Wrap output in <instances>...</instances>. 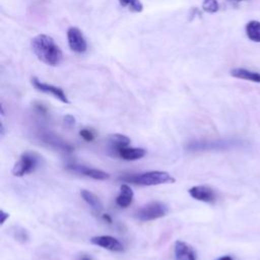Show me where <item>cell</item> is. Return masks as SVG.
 <instances>
[{
  "mask_svg": "<svg viewBox=\"0 0 260 260\" xmlns=\"http://www.w3.org/2000/svg\"><path fill=\"white\" fill-rule=\"evenodd\" d=\"M91 244L104 248L106 250L112 252H123L124 246L123 244L116 238L112 236H95L90 239Z\"/></svg>",
  "mask_w": 260,
  "mask_h": 260,
  "instance_id": "10",
  "label": "cell"
},
{
  "mask_svg": "<svg viewBox=\"0 0 260 260\" xmlns=\"http://www.w3.org/2000/svg\"><path fill=\"white\" fill-rule=\"evenodd\" d=\"M67 40H68V45L70 49L77 53L81 54L84 53L87 49V43L81 32L80 29L77 27H69L67 30Z\"/></svg>",
  "mask_w": 260,
  "mask_h": 260,
  "instance_id": "7",
  "label": "cell"
},
{
  "mask_svg": "<svg viewBox=\"0 0 260 260\" xmlns=\"http://www.w3.org/2000/svg\"><path fill=\"white\" fill-rule=\"evenodd\" d=\"M66 170L72 172V173H76L88 178H91L93 180H100V181H105L110 179V175L102 170H98V169H92L86 166H82V165H67Z\"/></svg>",
  "mask_w": 260,
  "mask_h": 260,
  "instance_id": "8",
  "label": "cell"
},
{
  "mask_svg": "<svg viewBox=\"0 0 260 260\" xmlns=\"http://www.w3.org/2000/svg\"><path fill=\"white\" fill-rule=\"evenodd\" d=\"M233 1H236V2H241V1H245V0H233Z\"/></svg>",
  "mask_w": 260,
  "mask_h": 260,
  "instance_id": "29",
  "label": "cell"
},
{
  "mask_svg": "<svg viewBox=\"0 0 260 260\" xmlns=\"http://www.w3.org/2000/svg\"><path fill=\"white\" fill-rule=\"evenodd\" d=\"M118 181L139 186H156L161 184H173L176 179L165 171H149L138 174H127L120 176Z\"/></svg>",
  "mask_w": 260,
  "mask_h": 260,
  "instance_id": "2",
  "label": "cell"
},
{
  "mask_svg": "<svg viewBox=\"0 0 260 260\" xmlns=\"http://www.w3.org/2000/svg\"><path fill=\"white\" fill-rule=\"evenodd\" d=\"M168 211L169 207L164 202L151 201L137 209L134 217L140 221H150L166 216Z\"/></svg>",
  "mask_w": 260,
  "mask_h": 260,
  "instance_id": "5",
  "label": "cell"
},
{
  "mask_svg": "<svg viewBox=\"0 0 260 260\" xmlns=\"http://www.w3.org/2000/svg\"><path fill=\"white\" fill-rule=\"evenodd\" d=\"M42 156L35 151H24L14 164L12 174L15 177H23L34 173L40 166Z\"/></svg>",
  "mask_w": 260,
  "mask_h": 260,
  "instance_id": "4",
  "label": "cell"
},
{
  "mask_svg": "<svg viewBox=\"0 0 260 260\" xmlns=\"http://www.w3.org/2000/svg\"><path fill=\"white\" fill-rule=\"evenodd\" d=\"M231 75L233 77H236L239 79L250 80L253 82L260 83V73L259 72L250 71V70L244 69V68H234L231 70Z\"/></svg>",
  "mask_w": 260,
  "mask_h": 260,
  "instance_id": "16",
  "label": "cell"
},
{
  "mask_svg": "<svg viewBox=\"0 0 260 260\" xmlns=\"http://www.w3.org/2000/svg\"><path fill=\"white\" fill-rule=\"evenodd\" d=\"M31 49L40 61L50 66H57L63 60L61 49L47 35H38L31 40Z\"/></svg>",
  "mask_w": 260,
  "mask_h": 260,
  "instance_id": "1",
  "label": "cell"
},
{
  "mask_svg": "<svg viewBox=\"0 0 260 260\" xmlns=\"http://www.w3.org/2000/svg\"><path fill=\"white\" fill-rule=\"evenodd\" d=\"M80 196L82 197V199L95 211L100 212L103 210L104 206L102 201L100 200V198L93 194L92 192L88 191V190H81L80 191Z\"/></svg>",
  "mask_w": 260,
  "mask_h": 260,
  "instance_id": "17",
  "label": "cell"
},
{
  "mask_svg": "<svg viewBox=\"0 0 260 260\" xmlns=\"http://www.w3.org/2000/svg\"><path fill=\"white\" fill-rule=\"evenodd\" d=\"M31 84L34 85V87L37 90L45 92V93H48V94H51V95H53L54 98L58 99L60 102H62L64 104H69L70 103L68 98H67V95H66V93L64 92V90L61 87H58V86H55V85L43 82V81L39 80L37 77H32L31 78Z\"/></svg>",
  "mask_w": 260,
  "mask_h": 260,
  "instance_id": "6",
  "label": "cell"
},
{
  "mask_svg": "<svg viewBox=\"0 0 260 260\" xmlns=\"http://www.w3.org/2000/svg\"><path fill=\"white\" fill-rule=\"evenodd\" d=\"M246 35L247 37L256 43H260V21L250 20L246 24Z\"/></svg>",
  "mask_w": 260,
  "mask_h": 260,
  "instance_id": "18",
  "label": "cell"
},
{
  "mask_svg": "<svg viewBox=\"0 0 260 260\" xmlns=\"http://www.w3.org/2000/svg\"><path fill=\"white\" fill-rule=\"evenodd\" d=\"M119 3L132 12H141L143 10V5L140 0H119Z\"/></svg>",
  "mask_w": 260,
  "mask_h": 260,
  "instance_id": "19",
  "label": "cell"
},
{
  "mask_svg": "<svg viewBox=\"0 0 260 260\" xmlns=\"http://www.w3.org/2000/svg\"><path fill=\"white\" fill-rule=\"evenodd\" d=\"M40 137L42 139V141H44L45 143H47L48 145H51L52 147L59 149L61 151H67L70 152L73 150V147L66 143V141H64L63 139H61L60 137H58L56 134L51 133V132H42L40 134Z\"/></svg>",
  "mask_w": 260,
  "mask_h": 260,
  "instance_id": "12",
  "label": "cell"
},
{
  "mask_svg": "<svg viewBox=\"0 0 260 260\" xmlns=\"http://www.w3.org/2000/svg\"><path fill=\"white\" fill-rule=\"evenodd\" d=\"M11 235H12V237H13L16 241H18V242H20V243H25V242L28 240V234H27V232H26L23 228L18 226V225L13 226V228L11 229Z\"/></svg>",
  "mask_w": 260,
  "mask_h": 260,
  "instance_id": "20",
  "label": "cell"
},
{
  "mask_svg": "<svg viewBox=\"0 0 260 260\" xmlns=\"http://www.w3.org/2000/svg\"><path fill=\"white\" fill-rule=\"evenodd\" d=\"M174 255L175 260H197V255L193 247L181 240L175 242Z\"/></svg>",
  "mask_w": 260,
  "mask_h": 260,
  "instance_id": "11",
  "label": "cell"
},
{
  "mask_svg": "<svg viewBox=\"0 0 260 260\" xmlns=\"http://www.w3.org/2000/svg\"><path fill=\"white\" fill-rule=\"evenodd\" d=\"M189 195L198 201L205 203H214L216 200V195L213 189L205 185L193 186L188 191Z\"/></svg>",
  "mask_w": 260,
  "mask_h": 260,
  "instance_id": "9",
  "label": "cell"
},
{
  "mask_svg": "<svg viewBox=\"0 0 260 260\" xmlns=\"http://www.w3.org/2000/svg\"><path fill=\"white\" fill-rule=\"evenodd\" d=\"M202 9L207 13H215L219 9L217 0H203Z\"/></svg>",
  "mask_w": 260,
  "mask_h": 260,
  "instance_id": "21",
  "label": "cell"
},
{
  "mask_svg": "<svg viewBox=\"0 0 260 260\" xmlns=\"http://www.w3.org/2000/svg\"><path fill=\"white\" fill-rule=\"evenodd\" d=\"M0 217H1L0 222H1V224H3V223L5 222V220L9 217V214L6 213L4 210H1V211H0Z\"/></svg>",
  "mask_w": 260,
  "mask_h": 260,
  "instance_id": "25",
  "label": "cell"
},
{
  "mask_svg": "<svg viewBox=\"0 0 260 260\" xmlns=\"http://www.w3.org/2000/svg\"><path fill=\"white\" fill-rule=\"evenodd\" d=\"M216 260H234L231 256H229V255H225V256H221V257H219V258H217Z\"/></svg>",
  "mask_w": 260,
  "mask_h": 260,
  "instance_id": "27",
  "label": "cell"
},
{
  "mask_svg": "<svg viewBox=\"0 0 260 260\" xmlns=\"http://www.w3.org/2000/svg\"><path fill=\"white\" fill-rule=\"evenodd\" d=\"M146 154V150L140 147H123L115 152V155L124 160H137Z\"/></svg>",
  "mask_w": 260,
  "mask_h": 260,
  "instance_id": "13",
  "label": "cell"
},
{
  "mask_svg": "<svg viewBox=\"0 0 260 260\" xmlns=\"http://www.w3.org/2000/svg\"><path fill=\"white\" fill-rule=\"evenodd\" d=\"M79 135H80V137L83 139V140H85V141H87V142H91V141H93L94 140V133L90 130V129H88V128H84V129H81L80 131H79Z\"/></svg>",
  "mask_w": 260,
  "mask_h": 260,
  "instance_id": "22",
  "label": "cell"
},
{
  "mask_svg": "<svg viewBox=\"0 0 260 260\" xmlns=\"http://www.w3.org/2000/svg\"><path fill=\"white\" fill-rule=\"evenodd\" d=\"M80 260H91V258L88 257V256H86V255H83V256L80 258Z\"/></svg>",
  "mask_w": 260,
  "mask_h": 260,
  "instance_id": "28",
  "label": "cell"
},
{
  "mask_svg": "<svg viewBox=\"0 0 260 260\" xmlns=\"http://www.w3.org/2000/svg\"><path fill=\"white\" fill-rule=\"evenodd\" d=\"M63 122L65 124V126L67 127H73L74 124H75V118L72 116V115H65L64 118H63Z\"/></svg>",
  "mask_w": 260,
  "mask_h": 260,
  "instance_id": "23",
  "label": "cell"
},
{
  "mask_svg": "<svg viewBox=\"0 0 260 260\" xmlns=\"http://www.w3.org/2000/svg\"><path fill=\"white\" fill-rule=\"evenodd\" d=\"M35 108H36V110H37L40 114H42V115H46V114L48 113L47 108H46L44 105H42V104H36V105H35Z\"/></svg>",
  "mask_w": 260,
  "mask_h": 260,
  "instance_id": "24",
  "label": "cell"
},
{
  "mask_svg": "<svg viewBox=\"0 0 260 260\" xmlns=\"http://www.w3.org/2000/svg\"><path fill=\"white\" fill-rule=\"evenodd\" d=\"M242 145V141L237 139L219 140H197L189 142L186 148L190 151H209V150H229Z\"/></svg>",
  "mask_w": 260,
  "mask_h": 260,
  "instance_id": "3",
  "label": "cell"
},
{
  "mask_svg": "<svg viewBox=\"0 0 260 260\" xmlns=\"http://www.w3.org/2000/svg\"><path fill=\"white\" fill-rule=\"evenodd\" d=\"M103 219L105 220V221H107L108 223H111L112 222V218H111V216L109 215V214H103Z\"/></svg>",
  "mask_w": 260,
  "mask_h": 260,
  "instance_id": "26",
  "label": "cell"
},
{
  "mask_svg": "<svg viewBox=\"0 0 260 260\" xmlns=\"http://www.w3.org/2000/svg\"><path fill=\"white\" fill-rule=\"evenodd\" d=\"M133 197H134V193L132 189L127 184H122L120 187V193L116 197V204L119 207L126 208L132 203Z\"/></svg>",
  "mask_w": 260,
  "mask_h": 260,
  "instance_id": "14",
  "label": "cell"
},
{
  "mask_svg": "<svg viewBox=\"0 0 260 260\" xmlns=\"http://www.w3.org/2000/svg\"><path fill=\"white\" fill-rule=\"evenodd\" d=\"M130 142H131V140L129 137H127L123 134H119V133L112 134L108 139L109 147L114 152H116L120 148L127 147L130 144Z\"/></svg>",
  "mask_w": 260,
  "mask_h": 260,
  "instance_id": "15",
  "label": "cell"
}]
</instances>
